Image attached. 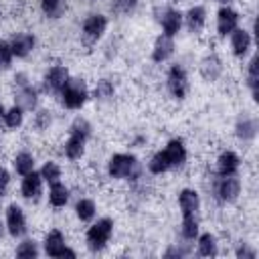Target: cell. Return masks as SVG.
<instances>
[{
    "label": "cell",
    "mask_w": 259,
    "mask_h": 259,
    "mask_svg": "<svg viewBox=\"0 0 259 259\" xmlns=\"http://www.w3.org/2000/svg\"><path fill=\"white\" fill-rule=\"evenodd\" d=\"M75 210H77V217H79V221L87 223V221H91V219L95 217V202H93L91 198H81V200L77 202Z\"/></svg>",
    "instance_id": "27"
},
{
    "label": "cell",
    "mask_w": 259,
    "mask_h": 259,
    "mask_svg": "<svg viewBox=\"0 0 259 259\" xmlns=\"http://www.w3.org/2000/svg\"><path fill=\"white\" fill-rule=\"evenodd\" d=\"M51 121H53V117H51V111H47V109H42V111H38L34 115V127L40 130V132L42 130H49Z\"/></svg>",
    "instance_id": "37"
},
{
    "label": "cell",
    "mask_w": 259,
    "mask_h": 259,
    "mask_svg": "<svg viewBox=\"0 0 259 259\" xmlns=\"http://www.w3.org/2000/svg\"><path fill=\"white\" fill-rule=\"evenodd\" d=\"M160 24H162V30L166 36H174L182 26V14L174 8H164L162 16H160Z\"/></svg>",
    "instance_id": "15"
},
{
    "label": "cell",
    "mask_w": 259,
    "mask_h": 259,
    "mask_svg": "<svg viewBox=\"0 0 259 259\" xmlns=\"http://www.w3.org/2000/svg\"><path fill=\"white\" fill-rule=\"evenodd\" d=\"M40 190H42V176H40V172H34L32 170V172L24 174L22 184H20L22 196L28 198V200H36L38 194H40Z\"/></svg>",
    "instance_id": "13"
},
{
    "label": "cell",
    "mask_w": 259,
    "mask_h": 259,
    "mask_svg": "<svg viewBox=\"0 0 259 259\" xmlns=\"http://www.w3.org/2000/svg\"><path fill=\"white\" fill-rule=\"evenodd\" d=\"M111 233H113V221L111 219H99L87 231V245H89V249L91 251H101L107 245V241L111 239Z\"/></svg>",
    "instance_id": "4"
},
{
    "label": "cell",
    "mask_w": 259,
    "mask_h": 259,
    "mask_svg": "<svg viewBox=\"0 0 259 259\" xmlns=\"http://www.w3.org/2000/svg\"><path fill=\"white\" fill-rule=\"evenodd\" d=\"M6 227L12 237H22L26 233V217L18 204H10L6 208Z\"/></svg>",
    "instance_id": "9"
},
{
    "label": "cell",
    "mask_w": 259,
    "mask_h": 259,
    "mask_svg": "<svg viewBox=\"0 0 259 259\" xmlns=\"http://www.w3.org/2000/svg\"><path fill=\"white\" fill-rule=\"evenodd\" d=\"M219 253V247H217V239L214 235L210 233H204L198 237V255L200 257H214Z\"/></svg>",
    "instance_id": "24"
},
{
    "label": "cell",
    "mask_w": 259,
    "mask_h": 259,
    "mask_svg": "<svg viewBox=\"0 0 259 259\" xmlns=\"http://www.w3.org/2000/svg\"><path fill=\"white\" fill-rule=\"evenodd\" d=\"M67 79H69V69L65 65H55L45 75V89L51 93H59L67 83Z\"/></svg>",
    "instance_id": "10"
},
{
    "label": "cell",
    "mask_w": 259,
    "mask_h": 259,
    "mask_svg": "<svg viewBox=\"0 0 259 259\" xmlns=\"http://www.w3.org/2000/svg\"><path fill=\"white\" fill-rule=\"evenodd\" d=\"M178 204H180L182 217H196V212H198V208H200L198 192L192 190V188L180 190V194H178Z\"/></svg>",
    "instance_id": "14"
},
{
    "label": "cell",
    "mask_w": 259,
    "mask_h": 259,
    "mask_svg": "<svg viewBox=\"0 0 259 259\" xmlns=\"http://www.w3.org/2000/svg\"><path fill=\"white\" fill-rule=\"evenodd\" d=\"M231 49H233L235 57L243 59L251 49V34L247 30H243V28H235L231 32Z\"/></svg>",
    "instance_id": "17"
},
{
    "label": "cell",
    "mask_w": 259,
    "mask_h": 259,
    "mask_svg": "<svg viewBox=\"0 0 259 259\" xmlns=\"http://www.w3.org/2000/svg\"><path fill=\"white\" fill-rule=\"evenodd\" d=\"M223 73V63L217 55H206L202 61H200V75L206 79V81H217Z\"/></svg>",
    "instance_id": "19"
},
{
    "label": "cell",
    "mask_w": 259,
    "mask_h": 259,
    "mask_svg": "<svg viewBox=\"0 0 259 259\" xmlns=\"http://www.w3.org/2000/svg\"><path fill=\"white\" fill-rule=\"evenodd\" d=\"M239 24V14L229 8V6H223L217 14V30H219V36H227L231 34Z\"/></svg>",
    "instance_id": "12"
},
{
    "label": "cell",
    "mask_w": 259,
    "mask_h": 259,
    "mask_svg": "<svg viewBox=\"0 0 259 259\" xmlns=\"http://www.w3.org/2000/svg\"><path fill=\"white\" fill-rule=\"evenodd\" d=\"M10 49H12V55H14V57L24 59V57L34 49V36L28 34V32H20V34H16V36L10 40Z\"/></svg>",
    "instance_id": "20"
},
{
    "label": "cell",
    "mask_w": 259,
    "mask_h": 259,
    "mask_svg": "<svg viewBox=\"0 0 259 259\" xmlns=\"http://www.w3.org/2000/svg\"><path fill=\"white\" fill-rule=\"evenodd\" d=\"M12 49H10V42H4L0 40V71H6L12 63Z\"/></svg>",
    "instance_id": "35"
},
{
    "label": "cell",
    "mask_w": 259,
    "mask_h": 259,
    "mask_svg": "<svg viewBox=\"0 0 259 259\" xmlns=\"http://www.w3.org/2000/svg\"><path fill=\"white\" fill-rule=\"evenodd\" d=\"M2 119H4V107L0 105V121H2Z\"/></svg>",
    "instance_id": "40"
},
{
    "label": "cell",
    "mask_w": 259,
    "mask_h": 259,
    "mask_svg": "<svg viewBox=\"0 0 259 259\" xmlns=\"http://www.w3.org/2000/svg\"><path fill=\"white\" fill-rule=\"evenodd\" d=\"M180 233L184 239L192 241L198 237V221L196 217H182V225H180Z\"/></svg>",
    "instance_id": "30"
},
{
    "label": "cell",
    "mask_w": 259,
    "mask_h": 259,
    "mask_svg": "<svg viewBox=\"0 0 259 259\" xmlns=\"http://www.w3.org/2000/svg\"><path fill=\"white\" fill-rule=\"evenodd\" d=\"M237 136L241 138V140H253L255 136H257V121L255 119H251V117H243L239 123H237Z\"/></svg>",
    "instance_id": "25"
},
{
    "label": "cell",
    "mask_w": 259,
    "mask_h": 259,
    "mask_svg": "<svg viewBox=\"0 0 259 259\" xmlns=\"http://www.w3.org/2000/svg\"><path fill=\"white\" fill-rule=\"evenodd\" d=\"M160 154H162V158H164L168 170L180 168V166L186 162V146H184V142H182L180 138L170 140V142L166 144V148L160 150Z\"/></svg>",
    "instance_id": "7"
},
{
    "label": "cell",
    "mask_w": 259,
    "mask_h": 259,
    "mask_svg": "<svg viewBox=\"0 0 259 259\" xmlns=\"http://www.w3.org/2000/svg\"><path fill=\"white\" fill-rule=\"evenodd\" d=\"M91 134V125L87 119L83 117H77L71 125V134H69V140L65 142V156L69 160H79L85 152V142Z\"/></svg>",
    "instance_id": "1"
},
{
    "label": "cell",
    "mask_w": 259,
    "mask_h": 259,
    "mask_svg": "<svg viewBox=\"0 0 259 259\" xmlns=\"http://www.w3.org/2000/svg\"><path fill=\"white\" fill-rule=\"evenodd\" d=\"M107 174L111 178H132L136 180L140 176V166L136 156L132 154H113L107 162Z\"/></svg>",
    "instance_id": "3"
},
{
    "label": "cell",
    "mask_w": 259,
    "mask_h": 259,
    "mask_svg": "<svg viewBox=\"0 0 259 259\" xmlns=\"http://www.w3.org/2000/svg\"><path fill=\"white\" fill-rule=\"evenodd\" d=\"M214 2H221V4H229L231 0H214Z\"/></svg>",
    "instance_id": "41"
},
{
    "label": "cell",
    "mask_w": 259,
    "mask_h": 259,
    "mask_svg": "<svg viewBox=\"0 0 259 259\" xmlns=\"http://www.w3.org/2000/svg\"><path fill=\"white\" fill-rule=\"evenodd\" d=\"M38 255V247H36V243L34 241H22L18 247H16V257H20V259H32V257H36Z\"/></svg>",
    "instance_id": "33"
},
{
    "label": "cell",
    "mask_w": 259,
    "mask_h": 259,
    "mask_svg": "<svg viewBox=\"0 0 259 259\" xmlns=\"http://www.w3.org/2000/svg\"><path fill=\"white\" fill-rule=\"evenodd\" d=\"M40 8L49 18H59L63 14V0H40Z\"/></svg>",
    "instance_id": "32"
},
{
    "label": "cell",
    "mask_w": 259,
    "mask_h": 259,
    "mask_svg": "<svg viewBox=\"0 0 259 259\" xmlns=\"http://www.w3.org/2000/svg\"><path fill=\"white\" fill-rule=\"evenodd\" d=\"M113 93H115V87H113V83H111L109 79H101V81H97L95 91H93L95 99H99V101H107V99H111Z\"/></svg>",
    "instance_id": "28"
},
{
    "label": "cell",
    "mask_w": 259,
    "mask_h": 259,
    "mask_svg": "<svg viewBox=\"0 0 259 259\" xmlns=\"http://www.w3.org/2000/svg\"><path fill=\"white\" fill-rule=\"evenodd\" d=\"M257 63H259V59L253 57L249 61V69H247V85H249V89H251L253 95H257V81H259V75H257V67L259 65Z\"/></svg>",
    "instance_id": "34"
},
{
    "label": "cell",
    "mask_w": 259,
    "mask_h": 259,
    "mask_svg": "<svg viewBox=\"0 0 259 259\" xmlns=\"http://www.w3.org/2000/svg\"><path fill=\"white\" fill-rule=\"evenodd\" d=\"M22 119H24V111H22L18 105H14V107H10L8 111H4V123H6V127H10V130L20 127V125H22Z\"/></svg>",
    "instance_id": "29"
},
{
    "label": "cell",
    "mask_w": 259,
    "mask_h": 259,
    "mask_svg": "<svg viewBox=\"0 0 259 259\" xmlns=\"http://www.w3.org/2000/svg\"><path fill=\"white\" fill-rule=\"evenodd\" d=\"M166 85H168V91H170L172 97L184 99L186 93H188V77H186V71L180 65H172L170 71H168Z\"/></svg>",
    "instance_id": "6"
},
{
    "label": "cell",
    "mask_w": 259,
    "mask_h": 259,
    "mask_svg": "<svg viewBox=\"0 0 259 259\" xmlns=\"http://www.w3.org/2000/svg\"><path fill=\"white\" fill-rule=\"evenodd\" d=\"M61 93V101L67 109H81L89 97L87 93V85L83 79H73L69 77L67 83L63 85V89L59 91Z\"/></svg>",
    "instance_id": "2"
},
{
    "label": "cell",
    "mask_w": 259,
    "mask_h": 259,
    "mask_svg": "<svg viewBox=\"0 0 259 259\" xmlns=\"http://www.w3.org/2000/svg\"><path fill=\"white\" fill-rule=\"evenodd\" d=\"M239 166H241V160H239V156H237L235 152H231V150L223 152V154L219 156V160H217V170H219L221 176H235L237 170H239Z\"/></svg>",
    "instance_id": "18"
},
{
    "label": "cell",
    "mask_w": 259,
    "mask_h": 259,
    "mask_svg": "<svg viewBox=\"0 0 259 259\" xmlns=\"http://www.w3.org/2000/svg\"><path fill=\"white\" fill-rule=\"evenodd\" d=\"M40 176L45 182L49 184H55L61 180V168L55 164V162H45V166L40 168Z\"/></svg>",
    "instance_id": "31"
},
{
    "label": "cell",
    "mask_w": 259,
    "mask_h": 259,
    "mask_svg": "<svg viewBox=\"0 0 259 259\" xmlns=\"http://www.w3.org/2000/svg\"><path fill=\"white\" fill-rule=\"evenodd\" d=\"M105 28H107V18L103 14H89L83 20V26H81L83 38L87 42H95V40H99L103 36Z\"/></svg>",
    "instance_id": "8"
},
{
    "label": "cell",
    "mask_w": 259,
    "mask_h": 259,
    "mask_svg": "<svg viewBox=\"0 0 259 259\" xmlns=\"http://www.w3.org/2000/svg\"><path fill=\"white\" fill-rule=\"evenodd\" d=\"M206 22V10L204 6H192L186 12V26L190 32H200Z\"/></svg>",
    "instance_id": "21"
},
{
    "label": "cell",
    "mask_w": 259,
    "mask_h": 259,
    "mask_svg": "<svg viewBox=\"0 0 259 259\" xmlns=\"http://www.w3.org/2000/svg\"><path fill=\"white\" fill-rule=\"evenodd\" d=\"M45 253L49 257H77V253L65 245V237H63V233L59 229H53V231L47 233V237H45Z\"/></svg>",
    "instance_id": "5"
},
{
    "label": "cell",
    "mask_w": 259,
    "mask_h": 259,
    "mask_svg": "<svg viewBox=\"0 0 259 259\" xmlns=\"http://www.w3.org/2000/svg\"><path fill=\"white\" fill-rule=\"evenodd\" d=\"M49 202H51V206H55V208H63V206L69 202V188H67L65 184H61V182L51 184Z\"/></svg>",
    "instance_id": "23"
},
{
    "label": "cell",
    "mask_w": 259,
    "mask_h": 259,
    "mask_svg": "<svg viewBox=\"0 0 259 259\" xmlns=\"http://www.w3.org/2000/svg\"><path fill=\"white\" fill-rule=\"evenodd\" d=\"M14 170L18 172V174H28V172H32L34 170V158H32V154H28V152H18L16 156H14Z\"/></svg>",
    "instance_id": "26"
},
{
    "label": "cell",
    "mask_w": 259,
    "mask_h": 259,
    "mask_svg": "<svg viewBox=\"0 0 259 259\" xmlns=\"http://www.w3.org/2000/svg\"><path fill=\"white\" fill-rule=\"evenodd\" d=\"M174 53V40L172 36H166V34H160L154 42V49H152V61L154 63H164L166 59H170Z\"/></svg>",
    "instance_id": "16"
},
{
    "label": "cell",
    "mask_w": 259,
    "mask_h": 259,
    "mask_svg": "<svg viewBox=\"0 0 259 259\" xmlns=\"http://www.w3.org/2000/svg\"><path fill=\"white\" fill-rule=\"evenodd\" d=\"M8 182H10V174L0 166V196L6 194V190H8Z\"/></svg>",
    "instance_id": "38"
},
{
    "label": "cell",
    "mask_w": 259,
    "mask_h": 259,
    "mask_svg": "<svg viewBox=\"0 0 259 259\" xmlns=\"http://www.w3.org/2000/svg\"><path fill=\"white\" fill-rule=\"evenodd\" d=\"M36 91L30 87V85H24L18 89L16 93V105L22 109V111H32L36 107Z\"/></svg>",
    "instance_id": "22"
},
{
    "label": "cell",
    "mask_w": 259,
    "mask_h": 259,
    "mask_svg": "<svg viewBox=\"0 0 259 259\" xmlns=\"http://www.w3.org/2000/svg\"><path fill=\"white\" fill-rule=\"evenodd\" d=\"M237 257H243V259H255V251L249 249L247 245H241V247L237 249Z\"/></svg>",
    "instance_id": "39"
},
{
    "label": "cell",
    "mask_w": 259,
    "mask_h": 259,
    "mask_svg": "<svg viewBox=\"0 0 259 259\" xmlns=\"http://www.w3.org/2000/svg\"><path fill=\"white\" fill-rule=\"evenodd\" d=\"M239 194H241V182L235 176H223L221 182L217 184V196L223 202H235Z\"/></svg>",
    "instance_id": "11"
},
{
    "label": "cell",
    "mask_w": 259,
    "mask_h": 259,
    "mask_svg": "<svg viewBox=\"0 0 259 259\" xmlns=\"http://www.w3.org/2000/svg\"><path fill=\"white\" fill-rule=\"evenodd\" d=\"M136 6H138V0H115L113 2V10L117 14H130L136 10Z\"/></svg>",
    "instance_id": "36"
}]
</instances>
